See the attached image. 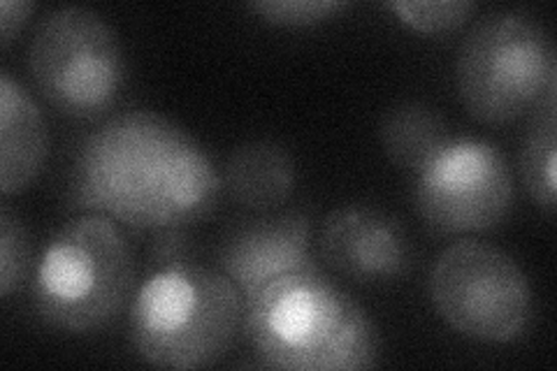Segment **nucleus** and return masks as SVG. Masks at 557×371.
<instances>
[{
  "label": "nucleus",
  "instance_id": "nucleus-9",
  "mask_svg": "<svg viewBox=\"0 0 557 371\" xmlns=\"http://www.w3.org/2000/svg\"><path fill=\"white\" fill-rule=\"evenodd\" d=\"M319 249L330 270L356 284L393 281L411 268V244L403 223L370 205H344L330 211Z\"/></svg>",
  "mask_w": 557,
  "mask_h": 371
},
{
  "label": "nucleus",
  "instance_id": "nucleus-8",
  "mask_svg": "<svg viewBox=\"0 0 557 371\" xmlns=\"http://www.w3.org/2000/svg\"><path fill=\"white\" fill-rule=\"evenodd\" d=\"M416 176L418 214L440 235L485 233L513 207V172L507 158L476 137L448 139Z\"/></svg>",
  "mask_w": 557,
  "mask_h": 371
},
{
  "label": "nucleus",
  "instance_id": "nucleus-2",
  "mask_svg": "<svg viewBox=\"0 0 557 371\" xmlns=\"http://www.w3.org/2000/svg\"><path fill=\"white\" fill-rule=\"evenodd\" d=\"M242 330L258 364L268 369L351 371L379 362L372 318L321 268L260 288L244 305Z\"/></svg>",
  "mask_w": 557,
  "mask_h": 371
},
{
  "label": "nucleus",
  "instance_id": "nucleus-4",
  "mask_svg": "<svg viewBox=\"0 0 557 371\" xmlns=\"http://www.w3.org/2000/svg\"><path fill=\"white\" fill-rule=\"evenodd\" d=\"M133 286L135 260L124 230L108 217L84 214L49 242L33 276L30 302L49 327L86 334L126 309Z\"/></svg>",
  "mask_w": 557,
  "mask_h": 371
},
{
  "label": "nucleus",
  "instance_id": "nucleus-12",
  "mask_svg": "<svg viewBox=\"0 0 557 371\" xmlns=\"http://www.w3.org/2000/svg\"><path fill=\"white\" fill-rule=\"evenodd\" d=\"M295 180L298 170L290 153L282 145L260 139L231 153L221 184L237 205L268 214L290 198Z\"/></svg>",
  "mask_w": 557,
  "mask_h": 371
},
{
  "label": "nucleus",
  "instance_id": "nucleus-17",
  "mask_svg": "<svg viewBox=\"0 0 557 371\" xmlns=\"http://www.w3.org/2000/svg\"><path fill=\"white\" fill-rule=\"evenodd\" d=\"M265 22L276 26H313L346 8L339 0H260L249 5Z\"/></svg>",
  "mask_w": 557,
  "mask_h": 371
},
{
  "label": "nucleus",
  "instance_id": "nucleus-13",
  "mask_svg": "<svg viewBox=\"0 0 557 371\" xmlns=\"http://www.w3.org/2000/svg\"><path fill=\"white\" fill-rule=\"evenodd\" d=\"M379 135L391 161L413 174L421 172L450 139L442 114L425 102L397 104L383 116Z\"/></svg>",
  "mask_w": 557,
  "mask_h": 371
},
{
  "label": "nucleus",
  "instance_id": "nucleus-11",
  "mask_svg": "<svg viewBox=\"0 0 557 371\" xmlns=\"http://www.w3.org/2000/svg\"><path fill=\"white\" fill-rule=\"evenodd\" d=\"M49 156L47 121L38 102L10 73L0 75V190L16 196L38 180Z\"/></svg>",
  "mask_w": 557,
  "mask_h": 371
},
{
  "label": "nucleus",
  "instance_id": "nucleus-5",
  "mask_svg": "<svg viewBox=\"0 0 557 371\" xmlns=\"http://www.w3.org/2000/svg\"><path fill=\"white\" fill-rule=\"evenodd\" d=\"M456 84L465 110L481 123L525 116L557 86L553 38L528 12H487L460 45Z\"/></svg>",
  "mask_w": 557,
  "mask_h": 371
},
{
  "label": "nucleus",
  "instance_id": "nucleus-10",
  "mask_svg": "<svg viewBox=\"0 0 557 371\" xmlns=\"http://www.w3.org/2000/svg\"><path fill=\"white\" fill-rule=\"evenodd\" d=\"M309 239L311 221L302 211L244 221L221 244L219 268L247 305L260 288L278 276L319 270L309 253Z\"/></svg>",
  "mask_w": 557,
  "mask_h": 371
},
{
  "label": "nucleus",
  "instance_id": "nucleus-7",
  "mask_svg": "<svg viewBox=\"0 0 557 371\" xmlns=\"http://www.w3.org/2000/svg\"><path fill=\"white\" fill-rule=\"evenodd\" d=\"M430 297L444 323L485 344L520 339L534 316L528 274L499 246L479 239H460L440 253Z\"/></svg>",
  "mask_w": 557,
  "mask_h": 371
},
{
  "label": "nucleus",
  "instance_id": "nucleus-6",
  "mask_svg": "<svg viewBox=\"0 0 557 371\" xmlns=\"http://www.w3.org/2000/svg\"><path fill=\"white\" fill-rule=\"evenodd\" d=\"M28 70L42 98L67 116L94 119L108 112L126 63L114 28L89 8H59L33 33Z\"/></svg>",
  "mask_w": 557,
  "mask_h": 371
},
{
  "label": "nucleus",
  "instance_id": "nucleus-1",
  "mask_svg": "<svg viewBox=\"0 0 557 371\" xmlns=\"http://www.w3.org/2000/svg\"><path fill=\"white\" fill-rule=\"evenodd\" d=\"M73 202L135 233H165L205 219L221 193L207 151L156 112H124L82 143Z\"/></svg>",
  "mask_w": 557,
  "mask_h": 371
},
{
  "label": "nucleus",
  "instance_id": "nucleus-16",
  "mask_svg": "<svg viewBox=\"0 0 557 371\" xmlns=\"http://www.w3.org/2000/svg\"><path fill=\"white\" fill-rule=\"evenodd\" d=\"M30 270V237L10 205L0 207V295L10 297Z\"/></svg>",
  "mask_w": 557,
  "mask_h": 371
},
{
  "label": "nucleus",
  "instance_id": "nucleus-14",
  "mask_svg": "<svg viewBox=\"0 0 557 371\" xmlns=\"http://www.w3.org/2000/svg\"><path fill=\"white\" fill-rule=\"evenodd\" d=\"M520 170L534 205L553 217L557 200V86L532 114L520 149Z\"/></svg>",
  "mask_w": 557,
  "mask_h": 371
},
{
  "label": "nucleus",
  "instance_id": "nucleus-3",
  "mask_svg": "<svg viewBox=\"0 0 557 371\" xmlns=\"http://www.w3.org/2000/svg\"><path fill=\"white\" fill-rule=\"evenodd\" d=\"M244 323V299L223 272L196 262H168L137 290L131 342L139 358L161 369H205L233 348Z\"/></svg>",
  "mask_w": 557,
  "mask_h": 371
},
{
  "label": "nucleus",
  "instance_id": "nucleus-18",
  "mask_svg": "<svg viewBox=\"0 0 557 371\" xmlns=\"http://www.w3.org/2000/svg\"><path fill=\"white\" fill-rule=\"evenodd\" d=\"M33 10H35V5L26 3V0H3V3H0V30H3V47H8L16 38V33H22Z\"/></svg>",
  "mask_w": 557,
  "mask_h": 371
},
{
  "label": "nucleus",
  "instance_id": "nucleus-15",
  "mask_svg": "<svg viewBox=\"0 0 557 371\" xmlns=\"http://www.w3.org/2000/svg\"><path fill=\"white\" fill-rule=\"evenodd\" d=\"M388 10H393L403 24L418 33H448L456 30L462 24L472 20V14L476 12L474 0H393V3H386Z\"/></svg>",
  "mask_w": 557,
  "mask_h": 371
}]
</instances>
